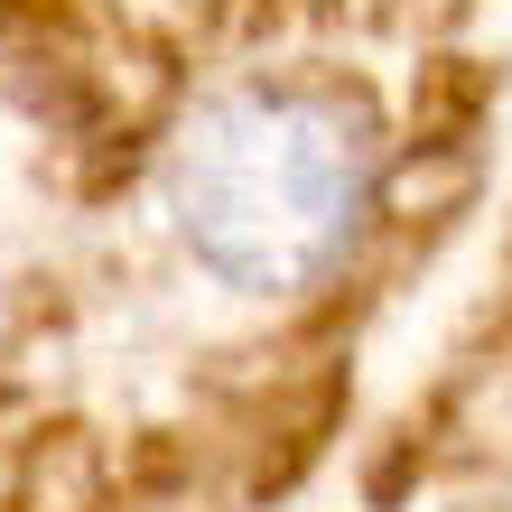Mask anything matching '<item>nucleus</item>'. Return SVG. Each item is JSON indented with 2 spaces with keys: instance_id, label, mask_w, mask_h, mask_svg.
I'll return each instance as SVG.
<instances>
[{
  "instance_id": "f03ea898",
  "label": "nucleus",
  "mask_w": 512,
  "mask_h": 512,
  "mask_svg": "<svg viewBox=\"0 0 512 512\" xmlns=\"http://www.w3.org/2000/svg\"><path fill=\"white\" fill-rule=\"evenodd\" d=\"M19 336H28V270L0 252V364L19 354Z\"/></svg>"
},
{
  "instance_id": "f257e3e1",
  "label": "nucleus",
  "mask_w": 512,
  "mask_h": 512,
  "mask_svg": "<svg viewBox=\"0 0 512 512\" xmlns=\"http://www.w3.org/2000/svg\"><path fill=\"white\" fill-rule=\"evenodd\" d=\"M401 140L336 66H233L196 84L149 149L168 252L224 308L298 317L391 233Z\"/></svg>"
}]
</instances>
